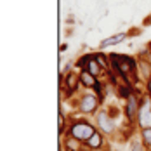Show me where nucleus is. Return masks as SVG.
Segmentation results:
<instances>
[{"label":"nucleus","mask_w":151,"mask_h":151,"mask_svg":"<svg viewBox=\"0 0 151 151\" xmlns=\"http://www.w3.org/2000/svg\"><path fill=\"white\" fill-rule=\"evenodd\" d=\"M97 122H99V127H101L104 132H108V134H109V132L113 130V122L109 120L104 113H101V115L97 116Z\"/></svg>","instance_id":"39448f33"},{"label":"nucleus","mask_w":151,"mask_h":151,"mask_svg":"<svg viewBox=\"0 0 151 151\" xmlns=\"http://www.w3.org/2000/svg\"><path fill=\"white\" fill-rule=\"evenodd\" d=\"M139 122L144 129H151V109L150 106H142L139 109Z\"/></svg>","instance_id":"7ed1b4c3"},{"label":"nucleus","mask_w":151,"mask_h":151,"mask_svg":"<svg viewBox=\"0 0 151 151\" xmlns=\"http://www.w3.org/2000/svg\"><path fill=\"white\" fill-rule=\"evenodd\" d=\"M66 146H68V150L70 151H78V142L75 144V141H68Z\"/></svg>","instance_id":"f8f14e48"},{"label":"nucleus","mask_w":151,"mask_h":151,"mask_svg":"<svg viewBox=\"0 0 151 151\" xmlns=\"http://www.w3.org/2000/svg\"><path fill=\"white\" fill-rule=\"evenodd\" d=\"M150 92H151V80H150Z\"/></svg>","instance_id":"4468645a"},{"label":"nucleus","mask_w":151,"mask_h":151,"mask_svg":"<svg viewBox=\"0 0 151 151\" xmlns=\"http://www.w3.org/2000/svg\"><path fill=\"white\" fill-rule=\"evenodd\" d=\"M134 151H141V148H139V144H134Z\"/></svg>","instance_id":"ddd939ff"},{"label":"nucleus","mask_w":151,"mask_h":151,"mask_svg":"<svg viewBox=\"0 0 151 151\" xmlns=\"http://www.w3.org/2000/svg\"><path fill=\"white\" fill-rule=\"evenodd\" d=\"M87 142H89V146H91V148H99L103 141H101V136H99V134H96V132H94Z\"/></svg>","instance_id":"1a4fd4ad"},{"label":"nucleus","mask_w":151,"mask_h":151,"mask_svg":"<svg viewBox=\"0 0 151 151\" xmlns=\"http://www.w3.org/2000/svg\"><path fill=\"white\" fill-rule=\"evenodd\" d=\"M127 115H129V118L130 120H134L137 115V101L134 96H130L129 97V103H127Z\"/></svg>","instance_id":"423d86ee"},{"label":"nucleus","mask_w":151,"mask_h":151,"mask_svg":"<svg viewBox=\"0 0 151 151\" xmlns=\"http://www.w3.org/2000/svg\"><path fill=\"white\" fill-rule=\"evenodd\" d=\"M123 38H125V35H123V33H118V35H115V37H109V38H106V40H103V44H101V45H103V47L115 45V44H118V42H122Z\"/></svg>","instance_id":"0eeeda50"},{"label":"nucleus","mask_w":151,"mask_h":151,"mask_svg":"<svg viewBox=\"0 0 151 151\" xmlns=\"http://www.w3.org/2000/svg\"><path fill=\"white\" fill-rule=\"evenodd\" d=\"M85 70H87V71H89L91 75H94V76H96L97 73H99V64H97L96 61H91V63L87 64V68H85Z\"/></svg>","instance_id":"9d476101"},{"label":"nucleus","mask_w":151,"mask_h":151,"mask_svg":"<svg viewBox=\"0 0 151 151\" xmlns=\"http://www.w3.org/2000/svg\"><path fill=\"white\" fill-rule=\"evenodd\" d=\"M71 134L75 137L76 141L80 139V141H89L91 136L94 134V129H92V125L89 123H76L73 125V129H71Z\"/></svg>","instance_id":"f03ea898"},{"label":"nucleus","mask_w":151,"mask_h":151,"mask_svg":"<svg viewBox=\"0 0 151 151\" xmlns=\"http://www.w3.org/2000/svg\"><path fill=\"white\" fill-rule=\"evenodd\" d=\"M142 137H144V141L151 144V129H144V132H142Z\"/></svg>","instance_id":"9b49d317"},{"label":"nucleus","mask_w":151,"mask_h":151,"mask_svg":"<svg viewBox=\"0 0 151 151\" xmlns=\"http://www.w3.org/2000/svg\"><path fill=\"white\" fill-rule=\"evenodd\" d=\"M96 106H97L96 97H94V96H85V97L82 99L80 109H82L83 113H91V111H94V109H96Z\"/></svg>","instance_id":"20e7f679"},{"label":"nucleus","mask_w":151,"mask_h":151,"mask_svg":"<svg viewBox=\"0 0 151 151\" xmlns=\"http://www.w3.org/2000/svg\"><path fill=\"white\" fill-rule=\"evenodd\" d=\"M111 59H113V63H115V66L118 68V71H120L125 78H127V71L134 70V61L130 59V58H127V56H122V54H111Z\"/></svg>","instance_id":"f257e3e1"},{"label":"nucleus","mask_w":151,"mask_h":151,"mask_svg":"<svg viewBox=\"0 0 151 151\" xmlns=\"http://www.w3.org/2000/svg\"><path fill=\"white\" fill-rule=\"evenodd\" d=\"M80 80H82V83H83V85H89V87H97V82L94 80V75H91L89 71H85V73L82 75V78H80Z\"/></svg>","instance_id":"6e6552de"}]
</instances>
